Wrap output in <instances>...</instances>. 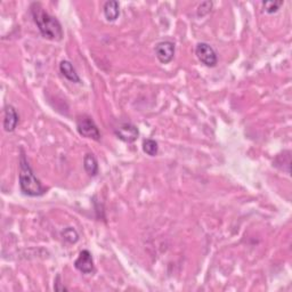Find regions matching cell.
I'll return each instance as SVG.
<instances>
[{
    "label": "cell",
    "instance_id": "obj_2",
    "mask_svg": "<svg viewBox=\"0 0 292 292\" xmlns=\"http://www.w3.org/2000/svg\"><path fill=\"white\" fill-rule=\"evenodd\" d=\"M19 174H18V183L19 188L24 196L38 198L43 196L47 192V188L42 186L41 182L39 181L37 176L33 173L30 163L24 154L23 150H21V155H19Z\"/></svg>",
    "mask_w": 292,
    "mask_h": 292
},
{
    "label": "cell",
    "instance_id": "obj_15",
    "mask_svg": "<svg viewBox=\"0 0 292 292\" xmlns=\"http://www.w3.org/2000/svg\"><path fill=\"white\" fill-rule=\"evenodd\" d=\"M212 6H213L212 2H204V3H202L200 6H199V8H198V15L199 16L207 15V14L212 9Z\"/></svg>",
    "mask_w": 292,
    "mask_h": 292
},
{
    "label": "cell",
    "instance_id": "obj_11",
    "mask_svg": "<svg viewBox=\"0 0 292 292\" xmlns=\"http://www.w3.org/2000/svg\"><path fill=\"white\" fill-rule=\"evenodd\" d=\"M84 168L85 172L89 175L90 177H95L99 174V162L94 154L87 153L84 158Z\"/></svg>",
    "mask_w": 292,
    "mask_h": 292
},
{
    "label": "cell",
    "instance_id": "obj_16",
    "mask_svg": "<svg viewBox=\"0 0 292 292\" xmlns=\"http://www.w3.org/2000/svg\"><path fill=\"white\" fill-rule=\"evenodd\" d=\"M60 280H61V276H57V279L55 281V284H54V289L56 291H67V289L65 288V286L62 285Z\"/></svg>",
    "mask_w": 292,
    "mask_h": 292
},
{
    "label": "cell",
    "instance_id": "obj_3",
    "mask_svg": "<svg viewBox=\"0 0 292 292\" xmlns=\"http://www.w3.org/2000/svg\"><path fill=\"white\" fill-rule=\"evenodd\" d=\"M77 130L82 137L100 140L101 139V131L92 120L88 115H80L77 119Z\"/></svg>",
    "mask_w": 292,
    "mask_h": 292
},
{
    "label": "cell",
    "instance_id": "obj_9",
    "mask_svg": "<svg viewBox=\"0 0 292 292\" xmlns=\"http://www.w3.org/2000/svg\"><path fill=\"white\" fill-rule=\"evenodd\" d=\"M60 71L64 78H66L67 80L71 81V82H76V84H80L81 79L79 75L77 73L76 67L73 66L72 63L70 61H62L60 63Z\"/></svg>",
    "mask_w": 292,
    "mask_h": 292
},
{
    "label": "cell",
    "instance_id": "obj_7",
    "mask_svg": "<svg viewBox=\"0 0 292 292\" xmlns=\"http://www.w3.org/2000/svg\"><path fill=\"white\" fill-rule=\"evenodd\" d=\"M75 267L82 274H90L94 272V260L88 250H82L75 261Z\"/></svg>",
    "mask_w": 292,
    "mask_h": 292
},
{
    "label": "cell",
    "instance_id": "obj_6",
    "mask_svg": "<svg viewBox=\"0 0 292 292\" xmlns=\"http://www.w3.org/2000/svg\"><path fill=\"white\" fill-rule=\"evenodd\" d=\"M114 134L116 137H118L120 140H123V142L125 143H134L135 140L138 138L139 131L135 125L130 124V123H126L124 125L119 126V127L115 129Z\"/></svg>",
    "mask_w": 292,
    "mask_h": 292
},
{
    "label": "cell",
    "instance_id": "obj_13",
    "mask_svg": "<svg viewBox=\"0 0 292 292\" xmlns=\"http://www.w3.org/2000/svg\"><path fill=\"white\" fill-rule=\"evenodd\" d=\"M62 236L69 243H76L79 240V234H78L77 231L73 227H66L65 230L62 232Z\"/></svg>",
    "mask_w": 292,
    "mask_h": 292
},
{
    "label": "cell",
    "instance_id": "obj_10",
    "mask_svg": "<svg viewBox=\"0 0 292 292\" xmlns=\"http://www.w3.org/2000/svg\"><path fill=\"white\" fill-rule=\"evenodd\" d=\"M103 12L105 18L110 22H113L120 15V5L115 0H110L104 4Z\"/></svg>",
    "mask_w": 292,
    "mask_h": 292
},
{
    "label": "cell",
    "instance_id": "obj_1",
    "mask_svg": "<svg viewBox=\"0 0 292 292\" xmlns=\"http://www.w3.org/2000/svg\"><path fill=\"white\" fill-rule=\"evenodd\" d=\"M30 9L33 21L37 24L41 36L53 41H61L64 37V32L60 21L48 14L39 3H33Z\"/></svg>",
    "mask_w": 292,
    "mask_h": 292
},
{
    "label": "cell",
    "instance_id": "obj_4",
    "mask_svg": "<svg viewBox=\"0 0 292 292\" xmlns=\"http://www.w3.org/2000/svg\"><path fill=\"white\" fill-rule=\"evenodd\" d=\"M196 55L203 65L215 67L218 63L217 53L212 46L207 42H199L196 47Z\"/></svg>",
    "mask_w": 292,
    "mask_h": 292
},
{
    "label": "cell",
    "instance_id": "obj_8",
    "mask_svg": "<svg viewBox=\"0 0 292 292\" xmlns=\"http://www.w3.org/2000/svg\"><path fill=\"white\" fill-rule=\"evenodd\" d=\"M19 116L15 108L13 105H6L4 109V129L7 133H12L15 130L18 124Z\"/></svg>",
    "mask_w": 292,
    "mask_h": 292
},
{
    "label": "cell",
    "instance_id": "obj_5",
    "mask_svg": "<svg viewBox=\"0 0 292 292\" xmlns=\"http://www.w3.org/2000/svg\"><path fill=\"white\" fill-rule=\"evenodd\" d=\"M175 43L170 40H163L158 42L154 47V53L160 63L162 64H168V63L174 60L175 56Z\"/></svg>",
    "mask_w": 292,
    "mask_h": 292
},
{
    "label": "cell",
    "instance_id": "obj_14",
    "mask_svg": "<svg viewBox=\"0 0 292 292\" xmlns=\"http://www.w3.org/2000/svg\"><path fill=\"white\" fill-rule=\"evenodd\" d=\"M283 2H262V7H264L265 12L269 14H274L276 13L281 6H283Z\"/></svg>",
    "mask_w": 292,
    "mask_h": 292
},
{
    "label": "cell",
    "instance_id": "obj_12",
    "mask_svg": "<svg viewBox=\"0 0 292 292\" xmlns=\"http://www.w3.org/2000/svg\"><path fill=\"white\" fill-rule=\"evenodd\" d=\"M143 151L150 155V157H155L159 152V145L158 142L154 139L146 138L143 140Z\"/></svg>",
    "mask_w": 292,
    "mask_h": 292
}]
</instances>
